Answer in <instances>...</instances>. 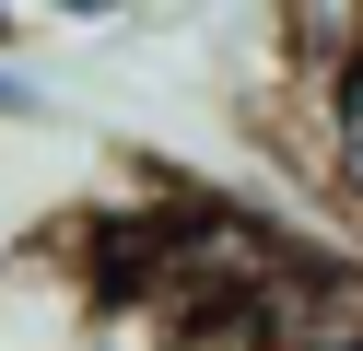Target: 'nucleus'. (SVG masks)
I'll list each match as a JSON object with an SVG mask.
<instances>
[{"instance_id": "1", "label": "nucleus", "mask_w": 363, "mask_h": 351, "mask_svg": "<svg viewBox=\"0 0 363 351\" xmlns=\"http://www.w3.org/2000/svg\"><path fill=\"white\" fill-rule=\"evenodd\" d=\"M316 152H328V187L363 211V70L328 82V106H316Z\"/></svg>"}, {"instance_id": "2", "label": "nucleus", "mask_w": 363, "mask_h": 351, "mask_svg": "<svg viewBox=\"0 0 363 351\" xmlns=\"http://www.w3.org/2000/svg\"><path fill=\"white\" fill-rule=\"evenodd\" d=\"M352 70H363V59H352Z\"/></svg>"}]
</instances>
